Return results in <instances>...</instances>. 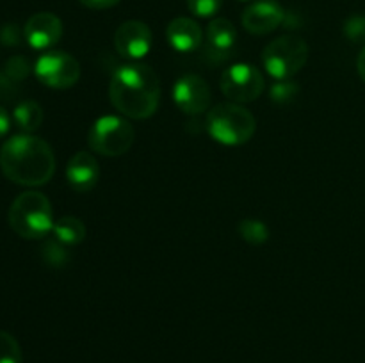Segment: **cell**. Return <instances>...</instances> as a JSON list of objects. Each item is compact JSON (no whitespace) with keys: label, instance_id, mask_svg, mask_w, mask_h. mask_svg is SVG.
I'll list each match as a JSON object with an SVG mask.
<instances>
[{"label":"cell","instance_id":"4fadbf2b","mask_svg":"<svg viewBox=\"0 0 365 363\" xmlns=\"http://www.w3.org/2000/svg\"><path fill=\"white\" fill-rule=\"evenodd\" d=\"M100 178L98 160L89 152H77L66 166V180L73 191L89 192Z\"/></svg>","mask_w":365,"mask_h":363},{"label":"cell","instance_id":"ac0fdd59","mask_svg":"<svg viewBox=\"0 0 365 363\" xmlns=\"http://www.w3.org/2000/svg\"><path fill=\"white\" fill-rule=\"evenodd\" d=\"M237 231L242 237V241L253 246L264 244V242H267V238H269V228L259 219L241 221L237 226Z\"/></svg>","mask_w":365,"mask_h":363},{"label":"cell","instance_id":"8992f818","mask_svg":"<svg viewBox=\"0 0 365 363\" xmlns=\"http://www.w3.org/2000/svg\"><path fill=\"white\" fill-rule=\"evenodd\" d=\"M134 127L121 116L98 117L88 135L89 148L103 157L125 155L134 144Z\"/></svg>","mask_w":365,"mask_h":363},{"label":"cell","instance_id":"3957f363","mask_svg":"<svg viewBox=\"0 0 365 363\" xmlns=\"http://www.w3.org/2000/svg\"><path fill=\"white\" fill-rule=\"evenodd\" d=\"M11 228L21 238H45L53 228L52 203L43 192L25 191L16 196L9 209Z\"/></svg>","mask_w":365,"mask_h":363},{"label":"cell","instance_id":"44dd1931","mask_svg":"<svg viewBox=\"0 0 365 363\" xmlns=\"http://www.w3.org/2000/svg\"><path fill=\"white\" fill-rule=\"evenodd\" d=\"M4 73L14 82H21L24 78H27V75L31 73V64L25 59L24 56H13L6 63V68H4Z\"/></svg>","mask_w":365,"mask_h":363},{"label":"cell","instance_id":"30bf717a","mask_svg":"<svg viewBox=\"0 0 365 363\" xmlns=\"http://www.w3.org/2000/svg\"><path fill=\"white\" fill-rule=\"evenodd\" d=\"M152 31L145 21L127 20L114 32V48L125 59H143L152 50Z\"/></svg>","mask_w":365,"mask_h":363},{"label":"cell","instance_id":"8fae6325","mask_svg":"<svg viewBox=\"0 0 365 363\" xmlns=\"http://www.w3.org/2000/svg\"><path fill=\"white\" fill-rule=\"evenodd\" d=\"M242 27L253 36H266L277 31L285 20V11L277 0H257L242 13Z\"/></svg>","mask_w":365,"mask_h":363},{"label":"cell","instance_id":"5b68a950","mask_svg":"<svg viewBox=\"0 0 365 363\" xmlns=\"http://www.w3.org/2000/svg\"><path fill=\"white\" fill-rule=\"evenodd\" d=\"M309 60V45L298 36L285 34L273 39L262 52V64L274 80L292 78Z\"/></svg>","mask_w":365,"mask_h":363},{"label":"cell","instance_id":"9a60e30c","mask_svg":"<svg viewBox=\"0 0 365 363\" xmlns=\"http://www.w3.org/2000/svg\"><path fill=\"white\" fill-rule=\"evenodd\" d=\"M205 38L207 50L210 52V56H217V60L228 59L235 43H237V28L227 18H214L207 25Z\"/></svg>","mask_w":365,"mask_h":363},{"label":"cell","instance_id":"d6986e66","mask_svg":"<svg viewBox=\"0 0 365 363\" xmlns=\"http://www.w3.org/2000/svg\"><path fill=\"white\" fill-rule=\"evenodd\" d=\"M21 349L16 338L7 331H0V363H21Z\"/></svg>","mask_w":365,"mask_h":363},{"label":"cell","instance_id":"7402d4cb","mask_svg":"<svg viewBox=\"0 0 365 363\" xmlns=\"http://www.w3.org/2000/svg\"><path fill=\"white\" fill-rule=\"evenodd\" d=\"M223 0H187V7L195 16L198 18H212L220 13Z\"/></svg>","mask_w":365,"mask_h":363},{"label":"cell","instance_id":"277c9868","mask_svg":"<svg viewBox=\"0 0 365 363\" xmlns=\"http://www.w3.org/2000/svg\"><path fill=\"white\" fill-rule=\"evenodd\" d=\"M207 132L225 146H241L253 137L257 120L242 103H217L207 112Z\"/></svg>","mask_w":365,"mask_h":363},{"label":"cell","instance_id":"7c38bea8","mask_svg":"<svg viewBox=\"0 0 365 363\" xmlns=\"http://www.w3.org/2000/svg\"><path fill=\"white\" fill-rule=\"evenodd\" d=\"M63 36V21L53 13H36L24 27V38L34 50H46L57 45Z\"/></svg>","mask_w":365,"mask_h":363},{"label":"cell","instance_id":"cb8c5ba5","mask_svg":"<svg viewBox=\"0 0 365 363\" xmlns=\"http://www.w3.org/2000/svg\"><path fill=\"white\" fill-rule=\"evenodd\" d=\"M344 34L349 41H365V16L356 14V16L348 18L344 23Z\"/></svg>","mask_w":365,"mask_h":363},{"label":"cell","instance_id":"7a4b0ae2","mask_svg":"<svg viewBox=\"0 0 365 363\" xmlns=\"http://www.w3.org/2000/svg\"><path fill=\"white\" fill-rule=\"evenodd\" d=\"M0 169L11 182L25 187H39L52 180L56 155L46 141L31 134H18L0 148Z\"/></svg>","mask_w":365,"mask_h":363},{"label":"cell","instance_id":"83f0119b","mask_svg":"<svg viewBox=\"0 0 365 363\" xmlns=\"http://www.w3.org/2000/svg\"><path fill=\"white\" fill-rule=\"evenodd\" d=\"M9 127H11L9 114H7L6 109L0 105V139H2L7 132H9Z\"/></svg>","mask_w":365,"mask_h":363},{"label":"cell","instance_id":"f1b7e54d","mask_svg":"<svg viewBox=\"0 0 365 363\" xmlns=\"http://www.w3.org/2000/svg\"><path fill=\"white\" fill-rule=\"evenodd\" d=\"M356 70H359L360 78L365 82V46L362 48V52L359 53V59H356Z\"/></svg>","mask_w":365,"mask_h":363},{"label":"cell","instance_id":"2e32d148","mask_svg":"<svg viewBox=\"0 0 365 363\" xmlns=\"http://www.w3.org/2000/svg\"><path fill=\"white\" fill-rule=\"evenodd\" d=\"M53 237L64 246H77L86 238V226L78 217L63 216L53 223Z\"/></svg>","mask_w":365,"mask_h":363},{"label":"cell","instance_id":"6da1fadb","mask_svg":"<svg viewBox=\"0 0 365 363\" xmlns=\"http://www.w3.org/2000/svg\"><path fill=\"white\" fill-rule=\"evenodd\" d=\"M109 100L114 109L130 120H148L160 102L159 75L148 64L120 66L109 82Z\"/></svg>","mask_w":365,"mask_h":363},{"label":"cell","instance_id":"9c48e42d","mask_svg":"<svg viewBox=\"0 0 365 363\" xmlns=\"http://www.w3.org/2000/svg\"><path fill=\"white\" fill-rule=\"evenodd\" d=\"M173 100L178 109L189 116H198L210 107L212 93L205 78L200 75L187 73L177 80L173 88Z\"/></svg>","mask_w":365,"mask_h":363},{"label":"cell","instance_id":"e0dca14e","mask_svg":"<svg viewBox=\"0 0 365 363\" xmlns=\"http://www.w3.org/2000/svg\"><path fill=\"white\" fill-rule=\"evenodd\" d=\"M14 123L18 125L20 130H24V134H31V132L38 130L43 123V109L38 102H32V100H25L20 105H16L13 112Z\"/></svg>","mask_w":365,"mask_h":363},{"label":"cell","instance_id":"d4e9b609","mask_svg":"<svg viewBox=\"0 0 365 363\" xmlns=\"http://www.w3.org/2000/svg\"><path fill=\"white\" fill-rule=\"evenodd\" d=\"M24 32L18 28L16 23H6L0 28V43L6 46H18L21 43Z\"/></svg>","mask_w":365,"mask_h":363},{"label":"cell","instance_id":"ba28073f","mask_svg":"<svg viewBox=\"0 0 365 363\" xmlns=\"http://www.w3.org/2000/svg\"><path fill=\"white\" fill-rule=\"evenodd\" d=\"M34 73L46 88L70 89L81 78V64L70 53L50 50L36 60Z\"/></svg>","mask_w":365,"mask_h":363},{"label":"cell","instance_id":"5bb4252c","mask_svg":"<svg viewBox=\"0 0 365 363\" xmlns=\"http://www.w3.org/2000/svg\"><path fill=\"white\" fill-rule=\"evenodd\" d=\"M166 39L173 50L180 53H189L200 48L203 41V32L196 20L178 16L168 23Z\"/></svg>","mask_w":365,"mask_h":363},{"label":"cell","instance_id":"4316f807","mask_svg":"<svg viewBox=\"0 0 365 363\" xmlns=\"http://www.w3.org/2000/svg\"><path fill=\"white\" fill-rule=\"evenodd\" d=\"M14 80H11L6 73H0V98H11L14 95Z\"/></svg>","mask_w":365,"mask_h":363},{"label":"cell","instance_id":"ffe728a7","mask_svg":"<svg viewBox=\"0 0 365 363\" xmlns=\"http://www.w3.org/2000/svg\"><path fill=\"white\" fill-rule=\"evenodd\" d=\"M299 93V85L296 84L291 78H285V80H277L271 85V100L274 103H289L291 100H294Z\"/></svg>","mask_w":365,"mask_h":363},{"label":"cell","instance_id":"484cf974","mask_svg":"<svg viewBox=\"0 0 365 363\" xmlns=\"http://www.w3.org/2000/svg\"><path fill=\"white\" fill-rule=\"evenodd\" d=\"M84 7L88 9H95V11H103V9H110L116 4H120V0H78Z\"/></svg>","mask_w":365,"mask_h":363},{"label":"cell","instance_id":"52a82bcc","mask_svg":"<svg viewBox=\"0 0 365 363\" xmlns=\"http://www.w3.org/2000/svg\"><path fill=\"white\" fill-rule=\"evenodd\" d=\"M221 93L227 96L230 102L235 103H250L260 98V95L266 89L264 75L255 66L246 63L232 64L230 68L223 71L220 80Z\"/></svg>","mask_w":365,"mask_h":363},{"label":"cell","instance_id":"603a6c76","mask_svg":"<svg viewBox=\"0 0 365 363\" xmlns=\"http://www.w3.org/2000/svg\"><path fill=\"white\" fill-rule=\"evenodd\" d=\"M43 255H45V260L50 263V265L59 267L68 260L64 244H61L56 237H53V241L46 242L45 249H43Z\"/></svg>","mask_w":365,"mask_h":363}]
</instances>
